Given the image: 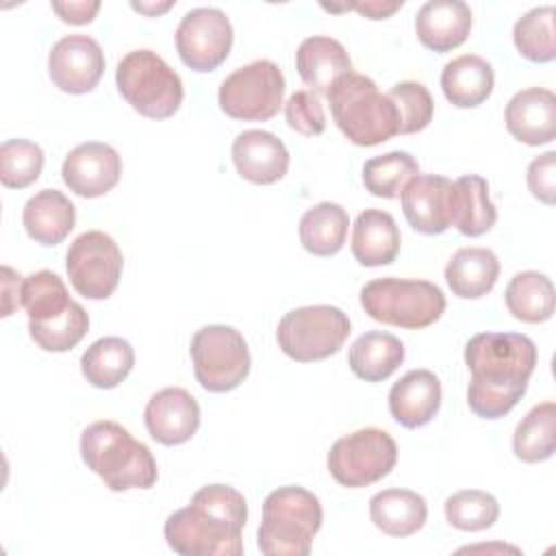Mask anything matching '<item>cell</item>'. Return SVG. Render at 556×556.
<instances>
[{
  "instance_id": "6da1fadb",
  "label": "cell",
  "mask_w": 556,
  "mask_h": 556,
  "mask_svg": "<svg viewBox=\"0 0 556 556\" xmlns=\"http://www.w3.org/2000/svg\"><path fill=\"white\" fill-rule=\"evenodd\" d=\"M471 371L467 404L482 419H500L515 408L536 367V345L519 332H478L465 345Z\"/></svg>"
},
{
  "instance_id": "7a4b0ae2",
  "label": "cell",
  "mask_w": 556,
  "mask_h": 556,
  "mask_svg": "<svg viewBox=\"0 0 556 556\" xmlns=\"http://www.w3.org/2000/svg\"><path fill=\"white\" fill-rule=\"evenodd\" d=\"M245 521L248 504L237 489L206 484L193 493L189 506L165 519L163 534L180 556H241Z\"/></svg>"
},
{
  "instance_id": "3957f363",
  "label": "cell",
  "mask_w": 556,
  "mask_h": 556,
  "mask_svg": "<svg viewBox=\"0 0 556 556\" xmlns=\"http://www.w3.org/2000/svg\"><path fill=\"white\" fill-rule=\"evenodd\" d=\"M80 456L111 491L150 489L159 478L150 447L117 421L89 424L80 434Z\"/></svg>"
},
{
  "instance_id": "277c9868",
  "label": "cell",
  "mask_w": 556,
  "mask_h": 556,
  "mask_svg": "<svg viewBox=\"0 0 556 556\" xmlns=\"http://www.w3.org/2000/svg\"><path fill=\"white\" fill-rule=\"evenodd\" d=\"M326 98L337 128L354 146H378L400 135L395 104L369 76L350 72L328 89Z\"/></svg>"
},
{
  "instance_id": "5b68a950",
  "label": "cell",
  "mask_w": 556,
  "mask_h": 556,
  "mask_svg": "<svg viewBox=\"0 0 556 556\" xmlns=\"http://www.w3.org/2000/svg\"><path fill=\"white\" fill-rule=\"evenodd\" d=\"M319 497L304 486H278L263 502L258 549L265 556H306L319 532Z\"/></svg>"
},
{
  "instance_id": "8992f818",
  "label": "cell",
  "mask_w": 556,
  "mask_h": 556,
  "mask_svg": "<svg viewBox=\"0 0 556 556\" xmlns=\"http://www.w3.org/2000/svg\"><path fill=\"white\" fill-rule=\"evenodd\" d=\"M363 311L387 326L419 330L445 313L443 291L428 280L376 278L361 289Z\"/></svg>"
},
{
  "instance_id": "52a82bcc",
  "label": "cell",
  "mask_w": 556,
  "mask_h": 556,
  "mask_svg": "<svg viewBox=\"0 0 556 556\" xmlns=\"http://www.w3.org/2000/svg\"><path fill=\"white\" fill-rule=\"evenodd\" d=\"M122 98L143 117L167 119L182 104L180 76L152 50L128 52L115 70Z\"/></svg>"
},
{
  "instance_id": "ba28073f",
  "label": "cell",
  "mask_w": 556,
  "mask_h": 556,
  "mask_svg": "<svg viewBox=\"0 0 556 556\" xmlns=\"http://www.w3.org/2000/svg\"><path fill=\"white\" fill-rule=\"evenodd\" d=\"M350 334V317L337 306L313 304L282 315L276 328L280 350L298 361L313 363L337 354Z\"/></svg>"
},
{
  "instance_id": "9c48e42d",
  "label": "cell",
  "mask_w": 556,
  "mask_h": 556,
  "mask_svg": "<svg viewBox=\"0 0 556 556\" xmlns=\"http://www.w3.org/2000/svg\"><path fill=\"white\" fill-rule=\"evenodd\" d=\"M193 374L202 389L226 393L237 389L250 374V350L243 334L224 324L200 328L191 337Z\"/></svg>"
},
{
  "instance_id": "30bf717a",
  "label": "cell",
  "mask_w": 556,
  "mask_h": 556,
  "mask_svg": "<svg viewBox=\"0 0 556 556\" xmlns=\"http://www.w3.org/2000/svg\"><path fill=\"white\" fill-rule=\"evenodd\" d=\"M326 463L341 486L361 489L391 473L397 463V445L387 430L361 428L337 439Z\"/></svg>"
},
{
  "instance_id": "8fae6325",
  "label": "cell",
  "mask_w": 556,
  "mask_h": 556,
  "mask_svg": "<svg viewBox=\"0 0 556 556\" xmlns=\"http://www.w3.org/2000/svg\"><path fill=\"white\" fill-rule=\"evenodd\" d=\"M285 76L280 67L269 59L252 61L237 67L219 85V109L243 122H265L271 119L282 106Z\"/></svg>"
},
{
  "instance_id": "7c38bea8",
  "label": "cell",
  "mask_w": 556,
  "mask_h": 556,
  "mask_svg": "<svg viewBox=\"0 0 556 556\" xmlns=\"http://www.w3.org/2000/svg\"><path fill=\"white\" fill-rule=\"evenodd\" d=\"M65 267L74 291L87 300H106L122 278V250L102 230L78 235L67 250Z\"/></svg>"
},
{
  "instance_id": "4fadbf2b",
  "label": "cell",
  "mask_w": 556,
  "mask_h": 556,
  "mask_svg": "<svg viewBox=\"0 0 556 556\" xmlns=\"http://www.w3.org/2000/svg\"><path fill=\"white\" fill-rule=\"evenodd\" d=\"M232 24L222 9L198 7L182 15L176 28L180 61L193 72H213L232 48Z\"/></svg>"
},
{
  "instance_id": "5bb4252c",
  "label": "cell",
  "mask_w": 556,
  "mask_h": 556,
  "mask_svg": "<svg viewBox=\"0 0 556 556\" xmlns=\"http://www.w3.org/2000/svg\"><path fill=\"white\" fill-rule=\"evenodd\" d=\"M408 226L421 235H441L454 224L456 187L439 174H417L400 193Z\"/></svg>"
},
{
  "instance_id": "9a60e30c",
  "label": "cell",
  "mask_w": 556,
  "mask_h": 556,
  "mask_svg": "<svg viewBox=\"0 0 556 556\" xmlns=\"http://www.w3.org/2000/svg\"><path fill=\"white\" fill-rule=\"evenodd\" d=\"M50 80L65 93H89L104 74V52L93 37L67 35L48 54Z\"/></svg>"
},
{
  "instance_id": "2e32d148",
  "label": "cell",
  "mask_w": 556,
  "mask_h": 556,
  "mask_svg": "<svg viewBox=\"0 0 556 556\" xmlns=\"http://www.w3.org/2000/svg\"><path fill=\"white\" fill-rule=\"evenodd\" d=\"M61 176L76 195L100 198L119 182L122 159L113 146L87 141L67 152Z\"/></svg>"
},
{
  "instance_id": "e0dca14e",
  "label": "cell",
  "mask_w": 556,
  "mask_h": 556,
  "mask_svg": "<svg viewBox=\"0 0 556 556\" xmlns=\"http://www.w3.org/2000/svg\"><path fill=\"white\" fill-rule=\"evenodd\" d=\"M143 421L156 443L180 445L198 432L200 406L187 389L167 387L148 400Z\"/></svg>"
},
{
  "instance_id": "ac0fdd59",
  "label": "cell",
  "mask_w": 556,
  "mask_h": 556,
  "mask_svg": "<svg viewBox=\"0 0 556 556\" xmlns=\"http://www.w3.org/2000/svg\"><path fill=\"white\" fill-rule=\"evenodd\" d=\"M506 128L526 146H543L556 137V96L545 87L517 91L506 104Z\"/></svg>"
},
{
  "instance_id": "d6986e66",
  "label": "cell",
  "mask_w": 556,
  "mask_h": 556,
  "mask_svg": "<svg viewBox=\"0 0 556 556\" xmlns=\"http://www.w3.org/2000/svg\"><path fill=\"white\" fill-rule=\"evenodd\" d=\"M230 152L239 176L254 185H274L289 169L287 146L267 130L239 132Z\"/></svg>"
},
{
  "instance_id": "ffe728a7",
  "label": "cell",
  "mask_w": 556,
  "mask_h": 556,
  "mask_svg": "<svg viewBox=\"0 0 556 556\" xmlns=\"http://www.w3.org/2000/svg\"><path fill=\"white\" fill-rule=\"evenodd\" d=\"M441 408V382L430 369L406 371L389 391V413L404 428H421Z\"/></svg>"
},
{
  "instance_id": "44dd1931",
  "label": "cell",
  "mask_w": 556,
  "mask_h": 556,
  "mask_svg": "<svg viewBox=\"0 0 556 556\" xmlns=\"http://www.w3.org/2000/svg\"><path fill=\"white\" fill-rule=\"evenodd\" d=\"M471 9L463 0H430L415 15L417 39L432 52H450L467 41Z\"/></svg>"
},
{
  "instance_id": "7402d4cb",
  "label": "cell",
  "mask_w": 556,
  "mask_h": 556,
  "mask_svg": "<svg viewBox=\"0 0 556 556\" xmlns=\"http://www.w3.org/2000/svg\"><path fill=\"white\" fill-rule=\"evenodd\" d=\"M295 67L313 93L326 96L341 76L352 72V59L341 41L326 35H313L300 43Z\"/></svg>"
},
{
  "instance_id": "603a6c76",
  "label": "cell",
  "mask_w": 556,
  "mask_h": 556,
  "mask_svg": "<svg viewBox=\"0 0 556 556\" xmlns=\"http://www.w3.org/2000/svg\"><path fill=\"white\" fill-rule=\"evenodd\" d=\"M402 237L391 213L365 208L352 228V254L365 267L391 265L400 254Z\"/></svg>"
},
{
  "instance_id": "cb8c5ba5",
  "label": "cell",
  "mask_w": 556,
  "mask_h": 556,
  "mask_svg": "<svg viewBox=\"0 0 556 556\" xmlns=\"http://www.w3.org/2000/svg\"><path fill=\"white\" fill-rule=\"evenodd\" d=\"M26 235L41 245H59L76 224L74 204L56 189H41L26 200L22 211Z\"/></svg>"
},
{
  "instance_id": "d4e9b609",
  "label": "cell",
  "mask_w": 556,
  "mask_h": 556,
  "mask_svg": "<svg viewBox=\"0 0 556 556\" xmlns=\"http://www.w3.org/2000/svg\"><path fill=\"white\" fill-rule=\"evenodd\" d=\"M495 74L486 59L463 54L445 63L441 72L443 96L458 109L480 106L493 91Z\"/></svg>"
},
{
  "instance_id": "484cf974",
  "label": "cell",
  "mask_w": 556,
  "mask_h": 556,
  "mask_svg": "<svg viewBox=\"0 0 556 556\" xmlns=\"http://www.w3.org/2000/svg\"><path fill=\"white\" fill-rule=\"evenodd\" d=\"M374 526L389 536H410L428 519L426 500L410 489H384L369 500Z\"/></svg>"
},
{
  "instance_id": "4316f807",
  "label": "cell",
  "mask_w": 556,
  "mask_h": 556,
  "mask_svg": "<svg viewBox=\"0 0 556 556\" xmlns=\"http://www.w3.org/2000/svg\"><path fill=\"white\" fill-rule=\"evenodd\" d=\"M500 276V261L489 248H460L445 265V282L454 295L478 300L486 295Z\"/></svg>"
},
{
  "instance_id": "83f0119b",
  "label": "cell",
  "mask_w": 556,
  "mask_h": 556,
  "mask_svg": "<svg viewBox=\"0 0 556 556\" xmlns=\"http://www.w3.org/2000/svg\"><path fill=\"white\" fill-rule=\"evenodd\" d=\"M404 361V343L382 330H369L361 334L350 352L348 365L352 374L365 382H382L387 380Z\"/></svg>"
},
{
  "instance_id": "f1b7e54d",
  "label": "cell",
  "mask_w": 556,
  "mask_h": 556,
  "mask_svg": "<svg viewBox=\"0 0 556 556\" xmlns=\"http://www.w3.org/2000/svg\"><path fill=\"white\" fill-rule=\"evenodd\" d=\"M135 365V350L122 337H102L80 356V369L96 389H113L124 382Z\"/></svg>"
},
{
  "instance_id": "f546056e",
  "label": "cell",
  "mask_w": 556,
  "mask_h": 556,
  "mask_svg": "<svg viewBox=\"0 0 556 556\" xmlns=\"http://www.w3.org/2000/svg\"><path fill=\"white\" fill-rule=\"evenodd\" d=\"M350 217L337 202H319L300 219V243L315 256L337 254L348 237Z\"/></svg>"
},
{
  "instance_id": "4dcf8cb0",
  "label": "cell",
  "mask_w": 556,
  "mask_h": 556,
  "mask_svg": "<svg viewBox=\"0 0 556 556\" xmlns=\"http://www.w3.org/2000/svg\"><path fill=\"white\" fill-rule=\"evenodd\" d=\"M508 313L526 324H541L554 315V285L541 271H519L504 291Z\"/></svg>"
},
{
  "instance_id": "1f68e13d",
  "label": "cell",
  "mask_w": 556,
  "mask_h": 556,
  "mask_svg": "<svg viewBox=\"0 0 556 556\" xmlns=\"http://www.w3.org/2000/svg\"><path fill=\"white\" fill-rule=\"evenodd\" d=\"M456 211L454 226L465 237H480L497 222V208L489 198V182L482 176L465 174L454 180Z\"/></svg>"
},
{
  "instance_id": "d6a6232c",
  "label": "cell",
  "mask_w": 556,
  "mask_h": 556,
  "mask_svg": "<svg viewBox=\"0 0 556 556\" xmlns=\"http://www.w3.org/2000/svg\"><path fill=\"white\" fill-rule=\"evenodd\" d=\"M556 447V404H536L515 428L513 452L523 463H543Z\"/></svg>"
},
{
  "instance_id": "836d02e7",
  "label": "cell",
  "mask_w": 556,
  "mask_h": 556,
  "mask_svg": "<svg viewBox=\"0 0 556 556\" xmlns=\"http://www.w3.org/2000/svg\"><path fill=\"white\" fill-rule=\"evenodd\" d=\"M20 300L28 315V324L52 321L65 315L74 304L65 289V282L50 269H41L26 276L22 280Z\"/></svg>"
},
{
  "instance_id": "e575fe53",
  "label": "cell",
  "mask_w": 556,
  "mask_h": 556,
  "mask_svg": "<svg viewBox=\"0 0 556 556\" xmlns=\"http://www.w3.org/2000/svg\"><path fill=\"white\" fill-rule=\"evenodd\" d=\"M417 174H419L417 161L404 150H393L365 161L363 185L371 195L391 200V198H400L406 182L413 180Z\"/></svg>"
},
{
  "instance_id": "d590c367",
  "label": "cell",
  "mask_w": 556,
  "mask_h": 556,
  "mask_svg": "<svg viewBox=\"0 0 556 556\" xmlns=\"http://www.w3.org/2000/svg\"><path fill=\"white\" fill-rule=\"evenodd\" d=\"M513 41L519 54L532 63H549L556 56L554 7H534L523 13L513 28Z\"/></svg>"
},
{
  "instance_id": "8d00e7d4",
  "label": "cell",
  "mask_w": 556,
  "mask_h": 556,
  "mask_svg": "<svg viewBox=\"0 0 556 556\" xmlns=\"http://www.w3.org/2000/svg\"><path fill=\"white\" fill-rule=\"evenodd\" d=\"M450 526L463 532H478L491 528L500 517L497 500L480 489H465L450 495L443 504Z\"/></svg>"
},
{
  "instance_id": "74e56055",
  "label": "cell",
  "mask_w": 556,
  "mask_h": 556,
  "mask_svg": "<svg viewBox=\"0 0 556 556\" xmlns=\"http://www.w3.org/2000/svg\"><path fill=\"white\" fill-rule=\"evenodd\" d=\"M43 169V150L28 139H7L0 146V180L9 189L33 185Z\"/></svg>"
},
{
  "instance_id": "f35d334b",
  "label": "cell",
  "mask_w": 556,
  "mask_h": 556,
  "mask_svg": "<svg viewBox=\"0 0 556 556\" xmlns=\"http://www.w3.org/2000/svg\"><path fill=\"white\" fill-rule=\"evenodd\" d=\"M89 330L87 311L74 302L72 308L46 324H28L30 339L46 352H67L76 348Z\"/></svg>"
},
{
  "instance_id": "ab89813d",
  "label": "cell",
  "mask_w": 556,
  "mask_h": 556,
  "mask_svg": "<svg viewBox=\"0 0 556 556\" xmlns=\"http://www.w3.org/2000/svg\"><path fill=\"white\" fill-rule=\"evenodd\" d=\"M387 96L397 109L400 135L419 132L432 122L434 102L430 91L421 83H415V80L395 83Z\"/></svg>"
},
{
  "instance_id": "60d3db41",
  "label": "cell",
  "mask_w": 556,
  "mask_h": 556,
  "mask_svg": "<svg viewBox=\"0 0 556 556\" xmlns=\"http://www.w3.org/2000/svg\"><path fill=\"white\" fill-rule=\"evenodd\" d=\"M285 119L291 130L304 137L321 135L326 128V113L319 96L306 89L291 93V98L285 102Z\"/></svg>"
},
{
  "instance_id": "b9f144b4",
  "label": "cell",
  "mask_w": 556,
  "mask_h": 556,
  "mask_svg": "<svg viewBox=\"0 0 556 556\" xmlns=\"http://www.w3.org/2000/svg\"><path fill=\"white\" fill-rule=\"evenodd\" d=\"M526 180H528L530 193L539 202L552 206L556 202V152L549 150L532 159V163L528 165Z\"/></svg>"
},
{
  "instance_id": "7bdbcfd3",
  "label": "cell",
  "mask_w": 556,
  "mask_h": 556,
  "mask_svg": "<svg viewBox=\"0 0 556 556\" xmlns=\"http://www.w3.org/2000/svg\"><path fill=\"white\" fill-rule=\"evenodd\" d=\"M52 11L67 24H89L100 11L98 0H70V2H52Z\"/></svg>"
},
{
  "instance_id": "ee69618b",
  "label": "cell",
  "mask_w": 556,
  "mask_h": 556,
  "mask_svg": "<svg viewBox=\"0 0 556 556\" xmlns=\"http://www.w3.org/2000/svg\"><path fill=\"white\" fill-rule=\"evenodd\" d=\"M2 317H9L15 306L22 304V276L15 274L11 267H2Z\"/></svg>"
},
{
  "instance_id": "f6af8a7d",
  "label": "cell",
  "mask_w": 556,
  "mask_h": 556,
  "mask_svg": "<svg viewBox=\"0 0 556 556\" xmlns=\"http://www.w3.org/2000/svg\"><path fill=\"white\" fill-rule=\"evenodd\" d=\"M404 2L395 0V2H380V0H369V2H354L352 9L358 11L361 15L369 17V20H387L391 17Z\"/></svg>"
},
{
  "instance_id": "bcb514c9",
  "label": "cell",
  "mask_w": 556,
  "mask_h": 556,
  "mask_svg": "<svg viewBox=\"0 0 556 556\" xmlns=\"http://www.w3.org/2000/svg\"><path fill=\"white\" fill-rule=\"evenodd\" d=\"M130 7H132L135 11H139V13H143V15L156 17V15L165 13L167 9H172L174 2H172V0H167V2H130Z\"/></svg>"
}]
</instances>
